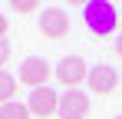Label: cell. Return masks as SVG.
<instances>
[{
  "label": "cell",
  "mask_w": 122,
  "mask_h": 119,
  "mask_svg": "<svg viewBox=\"0 0 122 119\" xmlns=\"http://www.w3.org/2000/svg\"><path fill=\"white\" fill-rule=\"evenodd\" d=\"M82 20H86V27L96 33V37H106V33H112L116 30V7L109 3V0H89L86 7H82Z\"/></svg>",
  "instance_id": "obj_1"
},
{
  "label": "cell",
  "mask_w": 122,
  "mask_h": 119,
  "mask_svg": "<svg viewBox=\"0 0 122 119\" xmlns=\"http://www.w3.org/2000/svg\"><path fill=\"white\" fill-rule=\"evenodd\" d=\"M40 33L43 37H53V40L66 37L69 33V13L63 7H46L40 13Z\"/></svg>",
  "instance_id": "obj_2"
},
{
  "label": "cell",
  "mask_w": 122,
  "mask_h": 119,
  "mask_svg": "<svg viewBox=\"0 0 122 119\" xmlns=\"http://www.w3.org/2000/svg\"><path fill=\"white\" fill-rule=\"evenodd\" d=\"M26 106H30L33 116H53V113L60 109V96H56L53 86H36V89L30 93V99H26Z\"/></svg>",
  "instance_id": "obj_3"
},
{
  "label": "cell",
  "mask_w": 122,
  "mask_h": 119,
  "mask_svg": "<svg viewBox=\"0 0 122 119\" xmlns=\"http://www.w3.org/2000/svg\"><path fill=\"white\" fill-rule=\"evenodd\" d=\"M86 83H89V89H92L96 96H109V93H112V89L119 86V73H116L112 66L99 63V66H92V70H89Z\"/></svg>",
  "instance_id": "obj_4"
},
{
  "label": "cell",
  "mask_w": 122,
  "mask_h": 119,
  "mask_svg": "<svg viewBox=\"0 0 122 119\" xmlns=\"http://www.w3.org/2000/svg\"><path fill=\"white\" fill-rule=\"evenodd\" d=\"M56 76H60V83L63 86H79L82 79L89 76V66H86V60L82 56H66V60H60V66H56Z\"/></svg>",
  "instance_id": "obj_5"
},
{
  "label": "cell",
  "mask_w": 122,
  "mask_h": 119,
  "mask_svg": "<svg viewBox=\"0 0 122 119\" xmlns=\"http://www.w3.org/2000/svg\"><path fill=\"white\" fill-rule=\"evenodd\" d=\"M63 119H82L89 113V96L82 89H66L60 96V109H56Z\"/></svg>",
  "instance_id": "obj_6"
},
{
  "label": "cell",
  "mask_w": 122,
  "mask_h": 119,
  "mask_svg": "<svg viewBox=\"0 0 122 119\" xmlns=\"http://www.w3.org/2000/svg\"><path fill=\"white\" fill-rule=\"evenodd\" d=\"M46 76H50V63L43 56H30L20 63V83H26V86H46Z\"/></svg>",
  "instance_id": "obj_7"
},
{
  "label": "cell",
  "mask_w": 122,
  "mask_h": 119,
  "mask_svg": "<svg viewBox=\"0 0 122 119\" xmlns=\"http://www.w3.org/2000/svg\"><path fill=\"white\" fill-rule=\"evenodd\" d=\"M30 106L26 103H17V99H10V103H3L0 106V119H30Z\"/></svg>",
  "instance_id": "obj_8"
},
{
  "label": "cell",
  "mask_w": 122,
  "mask_h": 119,
  "mask_svg": "<svg viewBox=\"0 0 122 119\" xmlns=\"http://www.w3.org/2000/svg\"><path fill=\"white\" fill-rule=\"evenodd\" d=\"M13 93H17V79L10 76L7 70H0V106H3V103H10Z\"/></svg>",
  "instance_id": "obj_9"
},
{
  "label": "cell",
  "mask_w": 122,
  "mask_h": 119,
  "mask_svg": "<svg viewBox=\"0 0 122 119\" xmlns=\"http://www.w3.org/2000/svg\"><path fill=\"white\" fill-rule=\"evenodd\" d=\"M10 7H13L17 13H30V10L40 7V0H10Z\"/></svg>",
  "instance_id": "obj_10"
},
{
  "label": "cell",
  "mask_w": 122,
  "mask_h": 119,
  "mask_svg": "<svg viewBox=\"0 0 122 119\" xmlns=\"http://www.w3.org/2000/svg\"><path fill=\"white\" fill-rule=\"evenodd\" d=\"M10 60V43H7V37H0V66Z\"/></svg>",
  "instance_id": "obj_11"
},
{
  "label": "cell",
  "mask_w": 122,
  "mask_h": 119,
  "mask_svg": "<svg viewBox=\"0 0 122 119\" xmlns=\"http://www.w3.org/2000/svg\"><path fill=\"white\" fill-rule=\"evenodd\" d=\"M3 33H7V17L0 13V37H3Z\"/></svg>",
  "instance_id": "obj_12"
},
{
  "label": "cell",
  "mask_w": 122,
  "mask_h": 119,
  "mask_svg": "<svg viewBox=\"0 0 122 119\" xmlns=\"http://www.w3.org/2000/svg\"><path fill=\"white\" fill-rule=\"evenodd\" d=\"M116 53H119V56H122V37L116 40Z\"/></svg>",
  "instance_id": "obj_13"
},
{
  "label": "cell",
  "mask_w": 122,
  "mask_h": 119,
  "mask_svg": "<svg viewBox=\"0 0 122 119\" xmlns=\"http://www.w3.org/2000/svg\"><path fill=\"white\" fill-rule=\"evenodd\" d=\"M69 3H89V0H69Z\"/></svg>",
  "instance_id": "obj_14"
},
{
  "label": "cell",
  "mask_w": 122,
  "mask_h": 119,
  "mask_svg": "<svg viewBox=\"0 0 122 119\" xmlns=\"http://www.w3.org/2000/svg\"><path fill=\"white\" fill-rule=\"evenodd\" d=\"M116 119H122V116H116Z\"/></svg>",
  "instance_id": "obj_15"
}]
</instances>
